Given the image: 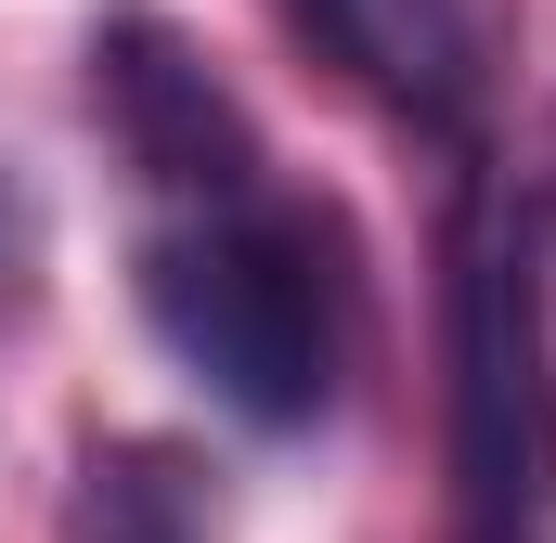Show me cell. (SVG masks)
I'll return each mask as SVG.
<instances>
[{
	"instance_id": "1",
	"label": "cell",
	"mask_w": 556,
	"mask_h": 543,
	"mask_svg": "<svg viewBox=\"0 0 556 543\" xmlns=\"http://www.w3.org/2000/svg\"><path fill=\"white\" fill-rule=\"evenodd\" d=\"M142 324L247 427H311L337 402V272L273 194H194L142 233Z\"/></svg>"
},
{
	"instance_id": "5",
	"label": "cell",
	"mask_w": 556,
	"mask_h": 543,
	"mask_svg": "<svg viewBox=\"0 0 556 543\" xmlns=\"http://www.w3.org/2000/svg\"><path fill=\"white\" fill-rule=\"evenodd\" d=\"M13 247H26V220H13V194H0V285H13Z\"/></svg>"
},
{
	"instance_id": "4",
	"label": "cell",
	"mask_w": 556,
	"mask_h": 543,
	"mask_svg": "<svg viewBox=\"0 0 556 543\" xmlns=\"http://www.w3.org/2000/svg\"><path fill=\"white\" fill-rule=\"evenodd\" d=\"M324 13V39L376 78V91H402V104H440L453 78H466V0H311Z\"/></svg>"
},
{
	"instance_id": "3",
	"label": "cell",
	"mask_w": 556,
	"mask_h": 543,
	"mask_svg": "<svg viewBox=\"0 0 556 543\" xmlns=\"http://www.w3.org/2000/svg\"><path fill=\"white\" fill-rule=\"evenodd\" d=\"M91 91H104L130 168L168 194V207H194V194H247V181H260V142H247V117H233V91H220L168 26L117 13V26L91 39Z\"/></svg>"
},
{
	"instance_id": "2",
	"label": "cell",
	"mask_w": 556,
	"mask_h": 543,
	"mask_svg": "<svg viewBox=\"0 0 556 543\" xmlns=\"http://www.w3.org/2000/svg\"><path fill=\"white\" fill-rule=\"evenodd\" d=\"M453 543H544V324L531 247L492 207L453 247Z\"/></svg>"
},
{
	"instance_id": "6",
	"label": "cell",
	"mask_w": 556,
	"mask_h": 543,
	"mask_svg": "<svg viewBox=\"0 0 556 543\" xmlns=\"http://www.w3.org/2000/svg\"><path fill=\"white\" fill-rule=\"evenodd\" d=\"M130 543H142V531H130Z\"/></svg>"
}]
</instances>
